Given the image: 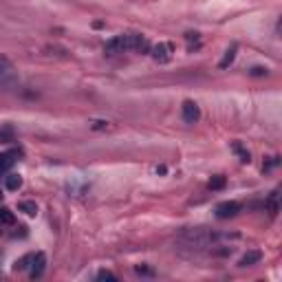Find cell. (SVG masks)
<instances>
[{
	"label": "cell",
	"mask_w": 282,
	"mask_h": 282,
	"mask_svg": "<svg viewBox=\"0 0 282 282\" xmlns=\"http://www.w3.org/2000/svg\"><path fill=\"white\" fill-rule=\"evenodd\" d=\"M260 260H262V253L258 251V249H251V251H247L245 256L241 258L238 265H241V267H251V265H258Z\"/></svg>",
	"instance_id": "cell-9"
},
{
	"label": "cell",
	"mask_w": 282,
	"mask_h": 282,
	"mask_svg": "<svg viewBox=\"0 0 282 282\" xmlns=\"http://www.w3.org/2000/svg\"><path fill=\"white\" fill-rule=\"evenodd\" d=\"M16 223V216H13V212L11 210H7V208H0V225H13Z\"/></svg>",
	"instance_id": "cell-14"
},
{
	"label": "cell",
	"mask_w": 282,
	"mask_h": 282,
	"mask_svg": "<svg viewBox=\"0 0 282 282\" xmlns=\"http://www.w3.org/2000/svg\"><path fill=\"white\" fill-rule=\"evenodd\" d=\"M241 210H243V205L238 203V201H223V203L216 205V216L223 218V220L225 218H234Z\"/></svg>",
	"instance_id": "cell-5"
},
{
	"label": "cell",
	"mask_w": 282,
	"mask_h": 282,
	"mask_svg": "<svg viewBox=\"0 0 282 282\" xmlns=\"http://www.w3.org/2000/svg\"><path fill=\"white\" fill-rule=\"evenodd\" d=\"M18 210L25 212L27 216H35L37 214V205L34 203V201H22V203L18 205Z\"/></svg>",
	"instance_id": "cell-15"
},
{
	"label": "cell",
	"mask_w": 282,
	"mask_h": 282,
	"mask_svg": "<svg viewBox=\"0 0 282 282\" xmlns=\"http://www.w3.org/2000/svg\"><path fill=\"white\" fill-rule=\"evenodd\" d=\"M44 267H46V256L42 251L34 253V258H31V278H40L42 274H44Z\"/></svg>",
	"instance_id": "cell-7"
},
{
	"label": "cell",
	"mask_w": 282,
	"mask_h": 282,
	"mask_svg": "<svg viewBox=\"0 0 282 282\" xmlns=\"http://www.w3.org/2000/svg\"><path fill=\"white\" fill-rule=\"evenodd\" d=\"M97 280H117V276L112 274V271H108V269H102L100 274H97Z\"/></svg>",
	"instance_id": "cell-18"
},
{
	"label": "cell",
	"mask_w": 282,
	"mask_h": 282,
	"mask_svg": "<svg viewBox=\"0 0 282 282\" xmlns=\"http://www.w3.org/2000/svg\"><path fill=\"white\" fill-rule=\"evenodd\" d=\"M18 82H20V77H18L16 67L7 58H0V88L11 91V88L18 86Z\"/></svg>",
	"instance_id": "cell-3"
},
{
	"label": "cell",
	"mask_w": 282,
	"mask_h": 282,
	"mask_svg": "<svg viewBox=\"0 0 282 282\" xmlns=\"http://www.w3.org/2000/svg\"><path fill=\"white\" fill-rule=\"evenodd\" d=\"M236 51H238V46H236V44H232V46H229V49L225 51V58L220 60V64H218V67H220V69H227L229 64L234 62V58H236Z\"/></svg>",
	"instance_id": "cell-13"
},
{
	"label": "cell",
	"mask_w": 282,
	"mask_h": 282,
	"mask_svg": "<svg viewBox=\"0 0 282 282\" xmlns=\"http://www.w3.org/2000/svg\"><path fill=\"white\" fill-rule=\"evenodd\" d=\"M210 187H212V190H223V187H225V176H212Z\"/></svg>",
	"instance_id": "cell-17"
},
{
	"label": "cell",
	"mask_w": 282,
	"mask_h": 282,
	"mask_svg": "<svg viewBox=\"0 0 282 282\" xmlns=\"http://www.w3.org/2000/svg\"><path fill=\"white\" fill-rule=\"evenodd\" d=\"M31 258H34V253H27L25 258H20V260L16 262V271H22V269H27V267L31 265Z\"/></svg>",
	"instance_id": "cell-16"
},
{
	"label": "cell",
	"mask_w": 282,
	"mask_h": 282,
	"mask_svg": "<svg viewBox=\"0 0 282 282\" xmlns=\"http://www.w3.org/2000/svg\"><path fill=\"white\" fill-rule=\"evenodd\" d=\"M181 112H183V119L187 121V124H196V121L201 119V108L199 104H194V102H183L181 106Z\"/></svg>",
	"instance_id": "cell-6"
},
{
	"label": "cell",
	"mask_w": 282,
	"mask_h": 282,
	"mask_svg": "<svg viewBox=\"0 0 282 282\" xmlns=\"http://www.w3.org/2000/svg\"><path fill=\"white\" fill-rule=\"evenodd\" d=\"M251 75H256V77H262V75H267L269 73V69H265V67H253L251 70H249Z\"/></svg>",
	"instance_id": "cell-19"
},
{
	"label": "cell",
	"mask_w": 282,
	"mask_h": 282,
	"mask_svg": "<svg viewBox=\"0 0 282 282\" xmlns=\"http://www.w3.org/2000/svg\"><path fill=\"white\" fill-rule=\"evenodd\" d=\"M4 187H7L9 192H18L22 187V176L20 175H9L4 176Z\"/></svg>",
	"instance_id": "cell-11"
},
{
	"label": "cell",
	"mask_w": 282,
	"mask_h": 282,
	"mask_svg": "<svg viewBox=\"0 0 282 282\" xmlns=\"http://www.w3.org/2000/svg\"><path fill=\"white\" fill-rule=\"evenodd\" d=\"M232 150L238 154V159H241L243 163H249V161H251V154H249L247 148H243L241 141H234V143H232Z\"/></svg>",
	"instance_id": "cell-12"
},
{
	"label": "cell",
	"mask_w": 282,
	"mask_h": 282,
	"mask_svg": "<svg viewBox=\"0 0 282 282\" xmlns=\"http://www.w3.org/2000/svg\"><path fill=\"white\" fill-rule=\"evenodd\" d=\"M16 154L13 152H0V175H4V172L11 170V166L16 163Z\"/></svg>",
	"instance_id": "cell-10"
},
{
	"label": "cell",
	"mask_w": 282,
	"mask_h": 282,
	"mask_svg": "<svg viewBox=\"0 0 282 282\" xmlns=\"http://www.w3.org/2000/svg\"><path fill=\"white\" fill-rule=\"evenodd\" d=\"M225 238V234H218L208 227H187L178 234V241L190 249H208L216 247Z\"/></svg>",
	"instance_id": "cell-1"
},
{
	"label": "cell",
	"mask_w": 282,
	"mask_h": 282,
	"mask_svg": "<svg viewBox=\"0 0 282 282\" xmlns=\"http://www.w3.org/2000/svg\"><path fill=\"white\" fill-rule=\"evenodd\" d=\"M265 210L269 212L271 218H274V216L280 212V192H278V190H274L269 196H267V201H265Z\"/></svg>",
	"instance_id": "cell-8"
},
{
	"label": "cell",
	"mask_w": 282,
	"mask_h": 282,
	"mask_svg": "<svg viewBox=\"0 0 282 282\" xmlns=\"http://www.w3.org/2000/svg\"><path fill=\"white\" fill-rule=\"evenodd\" d=\"M135 271L141 274V276H152V269H148L145 265H137V267H135Z\"/></svg>",
	"instance_id": "cell-21"
},
{
	"label": "cell",
	"mask_w": 282,
	"mask_h": 282,
	"mask_svg": "<svg viewBox=\"0 0 282 282\" xmlns=\"http://www.w3.org/2000/svg\"><path fill=\"white\" fill-rule=\"evenodd\" d=\"M172 44L170 42H159V44H154V46H150V55H152L157 62H161V64H166V62H170L172 60Z\"/></svg>",
	"instance_id": "cell-4"
},
{
	"label": "cell",
	"mask_w": 282,
	"mask_h": 282,
	"mask_svg": "<svg viewBox=\"0 0 282 282\" xmlns=\"http://www.w3.org/2000/svg\"><path fill=\"white\" fill-rule=\"evenodd\" d=\"M91 128L93 130H106L108 128V121H91Z\"/></svg>",
	"instance_id": "cell-20"
},
{
	"label": "cell",
	"mask_w": 282,
	"mask_h": 282,
	"mask_svg": "<svg viewBox=\"0 0 282 282\" xmlns=\"http://www.w3.org/2000/svg\"><path fill=\"white\" fill-rule=\"evenodd\" d=\"M126 51H139V53H148L150 51V42L145 40V35L141 34H121L115 35L106 42L104 53L106 55H119Z\"/></svg>",
	"instance_id": "cell-2"
}]
</instances>
